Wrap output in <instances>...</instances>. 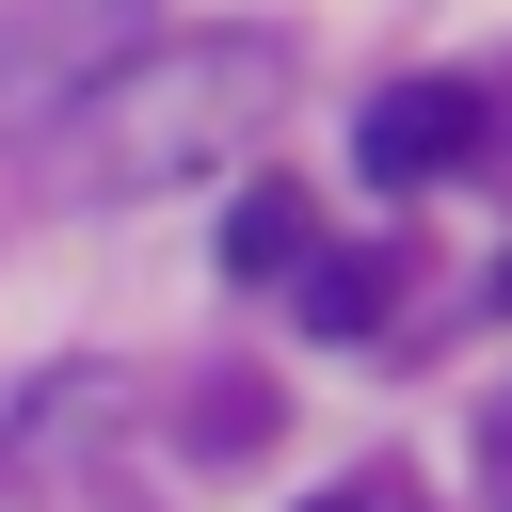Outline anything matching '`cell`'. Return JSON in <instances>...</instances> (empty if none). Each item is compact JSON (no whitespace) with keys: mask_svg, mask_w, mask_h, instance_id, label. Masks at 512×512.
<instances>
[{"mask_svg":"<svg viewBox=\"0 0 512 512\" xmlns=\"http://www.w3.org/2000/svg\"><path fill=\"white\" fill-rule=\"evenodd\" d=\"M288 96V32H160V48H112L48 128H64V192L96 208H144V192H192L224 176Z\"/></svg>","mask_w":512,"mask_h":512,"instance_id":"obj_1","label":"cell"},{"mask_svg":"<svg viewBox=\"0 0 512 512\" xmlns=\"http://www.w3.org/2000/svg\"><path fill=\"white\" fill-rule=\"evenodd\" d=\"M112 48H128L112 0H0V128H48Z\"/></svg>","mask_w":512,"mask_h":512,"instance_id":"obj_2","label":"cell"},{"mask_svg":"<svg viewBox=\"0 0 512 512\" xmlns=\"http://www.w3.org/2000/svg\"><path fill=\"white\" fill-rule=\"evenodd\" d=\"M464 144H480V96H464V80H384V96L352 112L368 192H432V176H464Z\"/></svg>","mask_w":512,"mask_h":512,"instance_id":"obj_3","label":"cell"},{"mask_svg":"<svg viewBox=\"0 0 512 512\" xmlns=\"http://www.w3.org/2000/svg\"><path fill=\"white\" fill-rule=\"evenodd\" d=\"M288 288H304V320H320V336H384V320H400V256H384V240H336V256L304 240V272H288Z\"/></svg>","mask_w":512,"mask_h":512,"instance_id":"obj_4","label":"cell"},{"mask_svg":"<svg viewBox=\"0 0 512 512\" xmlns=\"http://www.w3.org/2000/svg\"><path fill=\"white\" fill-rule=\"evenodd\" d=\"M224 272H240V288H256V272H304V192H288V176H256V192L224 208Z\"/></svg>","mask_w":512,"mask_h":512,"instance_id":"obj_5","label":"cell"},{"mask_svg":"<svg viewBox=\"0 0 512 512\" xmlns=\"http://www.w3.org/2000/svg\"><path fill=\"white\" fill-rule=\"evenodd\" d=\"M304 512H400V496H304Z\"/></svg>","mask_w":512,"mask_h":512,"instance_id":"obj_6","label":"cell"},{"mask_svg":"<svg viewBox=\"0 0 512 512\" xmlns=\"http://www.w3.org/2000/svg\"><path fill=\"white\" fill-rule=\"evenodd\" d=\"M496 304H512V256H496Z\"/></svg>","mask_w":512,"mask_h":512,"instance_id":"obj_7","label":"cell"}]
</instances>
